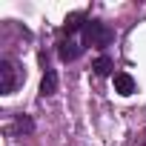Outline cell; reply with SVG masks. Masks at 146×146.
<instances>
[{"mask_svg":"<svg viewBox=\"0 0 146 146\" xmlns=\"http://www.w3.org/2000/svg\"><path fill=\"white\" fill-rule=\"evenodd\" d=\"M112 37H115V32H112L103 20H86V23H83V46H98V49H103V46L112 43Z\"/></svg>","mask_w":146,"mask_h":146,"instance_id":"6da1fadb","label":"cell"},{"mask_svg":"<svg viewBox=\"0 0 146 146\" xmlns=\"http://www.w3.org/2000/svg\"><path fill=\"white\" fill-rule=\"evenodd\" d=\"M0 78H3V83H0V89H3V95H12L20 83V72H17V63L3 57L0 60Z\"/></svg>","mask_w":146,"mask_h":146,"instance_id":"7a4b0ae2","label":"cell"},{"mask_svg":"<svg viewBox=\"0 0 146 146\" xmlns=\"http://www.w3.org/2000/svg\"><path fill=\"white\" fill-rule=\"evenodd\" d=\"M80 52H83V43L72 40V37H63V40L57 43V54H60V60H63V63L78 60V57H80Z\"/></svg>","mask_w":146,"mask_h":146,"instance_id":"3957f363","label":"cell"},{"mask_svg":"<svg viewBox=\"0 0 146 146\" xmlns=\"http://www.w3.org/2000/svg\"><path fill=\"white\" fill-rule=\"evenodd\" d=\"M115 92L117 95H132L135 92V78L132 75H126V72H115Z\"/></svg>","mask_w":146,"mask_h":146,"instance_id":"277c9868","label":"cell"},{"mask_svg":"<svg viewBox=\"0 0 146 146\" xmlns=\"http://www.w3.org/2000/svg\"><path fill=\"white\" fill-rule=\"evenodd\" d=\"M54 92H57V72L46 66L43 80H40V95H43V98H49V95H54Z\"/></svg>","mask_w":146,"mask_h":146,"instance_id":"5b68a950","label":"cell"},{"mask_svg":"<svg viewBox=\"0 0 146 146\" xmlns=\"http://www.w3.org/2000/svg\"><path fill=\"white\" fill-rule=\"evenodd\" d=\"M32 132H35L32 117H29V115H17L15 123H12V135H15V137H23V135H32Z\"/></svg>","mask_w":146,"mask_h":146,"instance_id":"8992f818","label":"cell"},{"mask_svg":"<svg viewBox=\"0 0 146 146\" xmlns=\"http://www.w3.org/2000/svg\"><path fill=\"white\" fill-rule=\"evenodd\" d=\"M80 20H83V12L69 15V17H66V23H63V35H69V37H72L78 29H83V23H80Z\"/></svg>","mask_w":146,"mask_h":146,"instance_id":"52a82bcc","label":"cell"},{"mask_svg":"<svg viewBox=\"0 0 146 146\" xmlns=\"http://www.w3.org/2000/svg\"><path fill=\"white\" fill-rule=\"evenodd\" d=\"M92 69H95V75L98 78H106V75H112V69H115V63L106 57V54H100L95 63H92Z\"/></svg>","mask_w":146,"mask_h":146,"instance_id":"ba28073f","label":"cell"},{"mask_svg":"<svg viewBox=\"0 0 146 146\" xmlns=\"http://www.w3.org/2000/svg\"><path fill=\"white\" fill-rule=\"evenodd\" d=\"M143 146H146V140H143Z\"/></svg>","mask_w":146,"mask_h":146,"instance_id":"9c48e42d","label":"cell"}]
</instances>
